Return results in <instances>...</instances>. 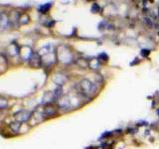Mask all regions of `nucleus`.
<instances>
[{"instance_id": "obj_1", "label": "nucleus", "mask_w": 159, "mask_h": 149, "mask_svg": "<svg viewBox=\"0 0 159 149\" xmlns=\"http://www.w3.org/2000/svg\"><path fill=\"white\" fill-rule=\"evenodd\" d=\"M80 88H81L82 92L86 94V96H93L97 93V87L96 84L89 81L88 79H84L80 83Z\"/></svg>"}, {"instance_id": "obj_2", "label": "nucleus", "mask_w": 159, "mask_h": 149, "mask_svg": "<svg viewBox=\"0 0 159 149\" xmlns=\"http://www.w3.org/2000/svg\"><path fill=\"white\" fill-rule=\"evenodd\" d=\"M61 48H62L63 51H61V49L58 48V52H57L59 60L62 63H65V64L70 63L72 61V59H73L72 52L70 51V50L66 46H61Z\"/></svg>"}, {"instance_id": "obj_3", "label": "nucleus", "mask_w": 159, "mask_h": 149, "mask_svg": "<svg viewBox=\"0 0 159 149\" xmlns=\"http://www.w3.org/2000/svg\"><path fill=\"white\" fill-rule=\"evenodd\" d=\"M32 113L30 111H22L18 112L17 114H15V117H16L17 121L19 122H26L29 120V118L31 117Z\"/></svg>"}, {"instance_id": "obj_4", "label": "nucleus", "mask_w": 159, "mask_h": 149, "mask_svg": "<svg viewBox=\"0 0 159 149\" xmlns=\"http://www.w3.org/2000/svg\"><path fill=\"white\" fill-rule=\"evenodd\" d=\"M29 60H30V65H31L32 67L37 68L40 66V64H41V56H40L39 54L34 53Z\"/></svg>"}, {"instance_id": "obj_5", "label": "nucleus", "mask_w": 159, "mask_h": 149, "mask_svg": "<svg viewBox=\"0 0 159 149\" xmlns=\"http://www.w3.org/2000/svg\"><path fill=\"white\" fill-rule=\"evenodd\" d=\"M9 21H10V20H9L7 15L2 13L1 14V18H0V26H1L2 30L7 29L9 27Z\"/></svg>"}, {"instance_id": "obj_6", "label": "nucleus", "mask_w": 159, "mask_h": 149, "mask_svg": "<svg viewBox=\"0 0 159 149\" xmlns=\"http://www.w3.org/2000/svg\"><path fill=\"white\" fill-rule=\"evenodd\" d=\"M8 53L11 55V56H15V55H17L18 53H20V51L18 50L16 44H11L10 46L8 47Z\"/></svg>"}, {"instance_id": "obj_7", "label": "nucleus", "mask_w": 159, "mask_h": 149, "mask_svg": "<svg viewBox=\"0 0 159 149\" xmlns=\"http://www.w3.org/2000/svg\"><path fill=\"white\" fill-rule=\"evenodd\" d=\"M10 128H11V130L14 131V132H17L19 129H20V126H21V123L19 121H15V122H11L10 123Z\"/></svg>"}, {"instance_id": "obj_8", "label": "nucleus", "mask_w": 159, "mask_h": 149, "mask_svg": "<svg viewBox=\"0 0 159 149\" xmlns=\"http://www.w3.org/2000/svg\"><path fill=\"white\" fill-rule=\"evenodd\" d=\"M7 106H8V102L6 101V99L3 98V97L0 98V107H1V108H6Z\"/></svg>"}, {"instance_id": "obj_9", "label": "nucleus", "mask_w": 159, "mask_h": 149, "mask_svg": "<svg viewBox=\"0 0 159 149\" xmlns=\"http://www.w3.org/2000/svg\"><path fill=\"white\" fill-rule=\"evenodd\" d=\"M49 7H50V5H44V6H42L41 8H40V10H41V11H42V12L44 13V12L46 11V10H47V9H48Z\"/></svg>"}]
</instances>
